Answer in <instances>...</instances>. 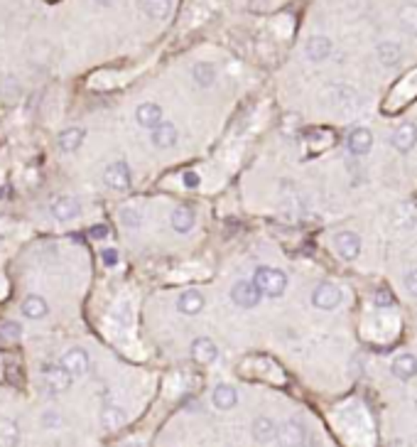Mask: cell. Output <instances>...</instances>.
Returning a JSON list of instances; mask_svg holds the SVG:
<instances>
[{"mask_svg":"<svg viewBox=\"0 0 417 447\" xmlns=\"http://www.w3.org/2000/svg\"><path fill=\"white\" fill-rule=\"evenodd\" d=\"M253 281L268 298H280L287 288V275L278 268H268V266H260L253 275Z\"/></svg>","mask_w":417,"mask_h":447,"instance_id":"cell-1","label":"cell"},{"mask_svg":"<svg viewBox=\"0 0 417 447\" xmlns=\"http://www.w3.org/2000/svg\"><path fill=\"white\" fill-rule=\"evenodd\" d=\"M263 298V290L256 285V281H239L231 288V300L239 307H256Z\"/></svg>","mask_w":417,"mask_h":447,"instance_id":"cell-2","label":"cell"},{"mask_svg":"<svg viewBox=\"0 0 417 447\" xmlns=\"http://www.w3.org/2000/svg\"><path fill=\"white\" fill-rule=\"evenodd\" d=\"M312 305L319 310H336L341 305V290L334 283H319L312 292Z\"/></svg>","mask_w":417,"mask_h":447,"instance_id":"cell-3","label":"cell"},{"mask_svg":"<svg viewBox=\"0 0 417 447\" xmlns=\"http://www.w3.org/2000/svg\"><path fill=\"white\" fill-rule=\"evenodd\" d=\"M42 379H44L47 391H52V394H62V391H66V388L72 386L74 376L64 369V364H54V366L47 364L44 369H42Z\"/></svg>","mask_w":417,"mask_h":447,"instance_id":"cell-4","label":"cell"},{"mask_svg":"<svg viewBox=\"0 0 417 447\" xmlns=\"http://www.w3.org/2000/svg\"><path fill=\"white\" fill-rule=\"evenodd\" d=\"M62 364L69 374L77 379V376H86L89 374V366H91V359H89V352L81 349V346H72L69 352H64L62 357Z\"/></svg>","mask_w":417,"mask_h":447,"instance_id":"cell-5","label":"cell"},{"mask_svg":"<svg viewBox=\"0 0 417 447\" xmlns=\"http://www.w3.org/2000/svg\"><path fill=\"white\" fill-rule=\"evenodd\" d=\"M334 251L344 261H356L358 253H361V239L353 231H339L334 236Z\"/></svg>","mask_w":417,"mask_h":447,"instance_id":"cell-6","label":"cell"},{"mask_svg":"<svg viewBox=\"0 0 417 447\" xmlns=\"http://www.w3.org/2000/svg\"><path fill=\"white\" fill-rule=\"evenodd\" d=\"M103 182L116 192L131 190V167L125 165V162H113V165H108L106 173H103Z\"/></svg>","mask_w":417,"mask_h":447,"instance_id":"cell-7","label":"cell"},{"mask_svg":"<svg viewBox=\"0 0 417 447\" xmlns=\"http://www.w3.org/2000/svg\"><path fill=\"white\" fill-rule=\"evenodd\" d=\"M191 359L199 361V364H214L219 359V346L209 337H199V340L191 342Z\"/></svg>","mask_w":417,"mask_h":447,"instance_id":"cell-8","label":"cell"},{"mask_svg":"<svg viewBox=\"0 0 417 447\" xmlns=\"http://www.w3.org/2000/svg\"><path fill=\"white\" fill-rule=\"evenodd\" d=\"M304 437H307V430L297 420H287L278 428V442L280 445H302Z\"/></svg>","mask_w":417,"mask_h":447,"instance_id":"cell-9","label":"cell"},{"mask_svg":"<svg viewBox=\"0 0 417 447\" xmlns=\"http://www.w3.org/2000/svg\"><path fill=\"white\" fill-rule=\"evenodd\" d=\"M390 374L400 381H410L412 376H417V357L415 354H400L390 364Z\"/></svg>","mask_w":417,"mask_h":447,"instance_id":"cell-10","label":"cell"},{"mask_svg":"<svg viewBox=\"0 0 417 447\" xmlns=\"http://www.w3.org/2000/svg\"><path fill=\"white\" fill-rule=\"evenodd\" d=\"M304 54H307V60L310 62H324L332 54V40L324 35H314L307 40L304 44Z\"/></svg>","mask_w":417,"mask_h":447,"instance_id":"cell-11","label":"cell"},{"mask_svg":"<svg viewBox=\"0 0 417 447\" xmlns=\"http://www.w3.org/2000/svg\"><path fill=\"white\" fill-rule=\"evenodd\" d=\"M346 145H349L353 155H368L371 148H373V133L368 128H356V131L349 133Z\"/></svg>","mask_w":417,"mask_h":447,"instance_id":"cell-12","label":"cell"},{"mask_svg":"<svg viewBox=\"0 0 417 447\" xmlns=\"http://www.w3.org/2000/svg\"><path fill=\"white\" fill-rule=\"evenodd\" d=\"M81 214V207L74 197H59L52 204V216L57 221H72Z\"/></svg>","mask_w":417,"mask_h":447,"instance_id":"cell-13","label":"cell"},{"mask_svg":"<svg viewBox=\"0 0 417 447\" xmlns=\"http://www.w3.org/2000/svg\"><path fill=\"white\" fill-rule=\"evenodd\" d=\"M393 145L400 153H410L417 145V128L412 123H403L398 131L393 133Z\"/></svg>","mask_w":417,"mask_h":447,"instance_id":"cell-14","label":"cell"},{"mask_svg":"<svg viewBox=\"0 0 417 447\" xmlns=\"http://www.w3.org/2000/svg\"><path fill=\"white\" fill-rule=\"evenodd\" d=\"M177 310L182 312V315H199V312L204 310V295L197 290H187L179 295L177 300Z\"/></svg>","mask_w":417,"mask_h":447,"instance_id":"cell-15","label":"cell"},{"mask_svg":"<svg viewBox=\"0 0 417 447\" xmlns=\"http://www.w3.org/2000/svg\"><path fill=\"white\" fill-rule=\"evenodd\" d=\"M135 118L143 128H150V131H152L155 125L162 123V108L157 106V103H140L135 111Z\"/></svg>","mask_w":417,"mask_h":447,"instance_id":"cell-16","label":"cell"},{"mask_svg":"<svg viewBox=\"0 0 417 447\" xmlns=\"http://www.w3.org/2000/svg\"><path fill=\"white\" fill-rule=\"evenodd\" d=\"M211 400H214V406L219 411H231L236 403H239V394H236V388L233 386H226V383H219L214 388V394H211Z\"/></svg>","mask_w":417,"mask_h":447,"instance_id":"cell-17","label":"cell"},{"mask_svg":"<svg viewBox=\"0 0 417 447\" xmlns=\"http://www.w3.org/2000/svg\"><path fill=\"white\" fill-rule=\"evenodd\" d=\"M177 128H174L172 123H160L152 128V143L157 145V148H172L174 143H177Z\"/></svg>","mask_w":417,"mask_h":447,"instance_id":"cell-18","label":"cell"},{"mask_svg":"<svg viewBox=\"0 0 417 447\" xmlns=\"http://www.w3.org/2000/svg\"><path fill=\"white\" fill-rule=\"evenodd\" d=\"M375 54H378V62H381L383 66H393L400 62V57H403V49H400L398 42H381L378 47H375Z\"/></svg>","mask_w":417,"mask_h":447,"instance_id":"cell-19","label":"cell"},{"mask_svg":"<svg viewBox=\"0 0 417 447\" xmlns=\"http://www.w3.org/2000/svg\"><path fill=\"white\" fill-rule=\"evenodd\" d=\"M140 8L148 18L152 20H165L172 10V0H140Z\"/></svg>","mask_w":417,"mask_h":447,"instance_id":"cell-20","label":"cell"},{"mask_svg":"<svg viewBox=\"0 0 417 447\" xmlns=\"http://www.w3.org/2000/svg\"><path fill=\"white\" fill-rule=\"evenodd\" d=\"M49 307H47V300L40 298V295H27L23 303V315L30 317V320H42V317L47 315Z\"/></svg>","mask_w":417,"mask_h":447,"instance_id":"cell-21","label":"cell"},{"mask_svg":"<svg viewBox=\"0 0 417 447\" xmlns=\"http://www.w3.org/2000/svg\"><path fill=\"white\" fill-rule=\"evenodd\" d=\"M83 138H86L83 128H66V131L59 133V148L64 150V153H74V150H79V145L83 143Z\"/></svg>","mask_w":417,"mask_h":447,"instance_id":"cell-22","label":"cell"},{"mask_svg":"<svg viewBox=\"0 0 417 447\" xmlns=\"http://www.w3.org/2000/svg\"><path fill=\"white\" fill-rule=\"evenodd\" d=\"M170 221H172V229L179 233H187L191 231V227H194V214H191V209L187 207H177L172 212V216H170Z\"/></svg>","mask_w":417,"mask_h":447,"instance_id":"cell-23","label":"cell"},{"mask_svg":"<svg viewBox=\"0 0 417 447\" xmlns=\"http://www.w3.org/2000/svg\"><path fill=\"white\" fill-rule=\"evenodd\" d=\"M253 435L260 442H273L278 437V425L270 418H258L256 423H253Z\"/></svg>","mask_w":417,"mask_h":447,"instance_id":"cell-24","label":"cell"},{"mask_svg":"<svg viewBox=\"0 0 417 447\" xmlns=\"http://www.w3.org/2000/svg\"><path fill=\"white\" fill-rule=\"evenodd\" d=\"M125 420H128V416L116 406H106L101 411V423L106 430H120L125 425Z\"/></svg>","mask_w":417,"mask_h":447,"instance_id":"cell-25","label":"cell"},{"mask_svg":"<svg viewBox=\"0 0 417 447\" xmlns=\"http://www.w3.org/2000/svg\"><path fill=\"white\" fill-rule=\"evenodd\" d=\"M20 428L10 418H0V445H18Z\"/></svg>","mask_w":417,"mask_h":447,"instance_id":"cell-26","label":"cell"},{"mask_svg":"<svg viewBox=\"0 0 417 447\" xmlns=\"http://www.w3.org/2000/svg\"><path fill=\"white\" fill-rule=\"evenodd\" d=\"M191 74H194V79H197V84L199 86H211L214 84V79H216V69L209 62H199V64H194V69H191Z\"/></svg>","mask_w":417,"mask_h":447,"instance_id":"cell-27","label":"cell"},{"mask_svg":"<svg viewBox=\"0 0 417 447\" xmlns=\"http://www.w3.org/2000/svg\"><path fill=\"white\" fill-rule=\"evenodd\" d=\"M20 337H23V327H20V322H3L0 324V342H3V344L20 342Z\"/></svg>","mask_w":417,"mask_h":447,"instance_id":"cell-28","label":"cell"},{"mask_svg":"<svg viewBox=\"0 0 417 447\" xmlns=\"http://www.w3.org/2000/svg\"><path fill=\"white\" fill-rule=\"evenodd\" d=\"M120 221H123L128 229H137L143 224V212H140V209H133V207H125V209H120Z\"/></svg>","mask_w":417,"mask_h":447,"instance_id":"cell-29","label":"cell"},{"mask_svg":"<svg viewBox=\"0 0 417 447\" xmlns=\"http://www.w3.org/2000/svg\"><path fill=\"white\" fill-rule=\"evenodd\" d=\"M400 23H403L405 30L417 32V8H412V5L403 8V10H400Z\"/></svg>","mask_w":417,"mask_h":447,"instance_id":"cell-30","label":"cell"},{"mask_svg":"<svg viewBox=\"0 0 417 447\" xmlns=\"http://www.w3.org/2000/svg\"><path fill=\"white\" fill-rule=\"evenodd\" d=\"M42 425H44V428H59L62 416H59V413H54V411L42 413Z\"/></svg>","mask_w":417,"mask_h":447,"instance_id":"cell-31","label":"cell"},{"mask_svg":"<svg viewBox=\"0 0 417 447\" xmlns=\"http://www.w3.org/2000/svg\"><path fill=\"white\" fill-rule=\"evenodd\" d=\"M101 258H103V266H108V268L118 266V251H116V248H103Z\"/></svg>","mask_w":417,"mask_h":447,"instance_id":"cell-32","label":"cell"},{"mask_svg":"<svg viewBox=\"0 0 417 447\" xmlns=\"http://www.w3.org/2000/svg\"><path fill=\"white\" fill-rule=\"evenodd\" d=\"M405 288H407V292H410L412 298H417V268L410 270V273L405 275Z\"/></svg>","mask_w":417,"mask_h":447,"instance_id":"cell-33","label":"cell"},{"mask_svg":"<svg viewBox=\"0 0 417 447\" xmlns=\"http://www.w3.org/2000/svg\"><path fill=\"white\" fill-rule=\"evenodd\" d=\"M185 185L189 187V190L199 187V175L197 173H185Z\"/></svg>","mask_w":417,"mask_h":447,"instance_id":"cell-34","label":"cell"},{"mask_svg":"<svg viewBox=\"0 0 417 447\" xmlns=\"http://www.w3.org/2000/svg\"><path fill=\"white\" fill-rule=\"evenodd\" d=\"M91 236H94V239H103V236H108V227H94L91 229Z\"/></svg>","mask_w":417,"mask_h":447,"instance_id":"cell-35","label":"cell"}]
</instances>
